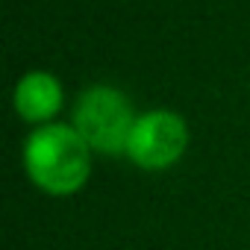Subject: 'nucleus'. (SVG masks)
Instances as JSON below:
<instances>
[{
  "label": "nucleus",
  "mask_w": 250,
  "mask_h": 250,
  "mask_svg": "<svg viewBox=\"0 0 250 250\" xmlns=\"http://www.w3.org/2000/svg\"><path fill=\"white\" fill-rule=\"evenodd\" d=\"M27 177L53 197H68L88 183L91 147L71 124H44L24 145Z\"/></svg>",
  "instance_id": "f257e3e1"
},
{
  "label": "nucleus",
  "mask_w": 250,
  "mask_h": 250,
  "mask_svg": "<svg viewBox=\"0 0 250 250\" xmlns=\"http://www.w3.org/2000/svg\"><path fill=\"white\" fill-rule=\"evenodd\" d=\"M136 112L127 94H121L112 85H91L80 94L74 109V130L83 142L106 156L127 153L130 133L136 127Z\"/></svg>",
  "instance_id": "f03ea898"
},
{
  "label": "nucleus",
  "mask_w": 250,
  "mask_h": 250,
  "mask_svg": "<svg viewBox=\"0 0 250 250\" xmlns=\"http://www.w3.org/2000/svg\"><path fill=\"white\" fill-rule=\"evenodd\" d=\"M188 147V127L171 109H153L139 115L127 142V156L145 171H165Z\"/></svg>",
  "instance_id": "7ed1b4c3"
},
{
  "label": "nucleus",
  "mask_w": 250,
  "mask_h": 250,
  "mask_svg": "<svg viewBox=\"0 0 250 250\" xmlns=\"http://www.w3.org/2000/svg\"><path fill=\"white\" fill-rule=\"evenodd\" d=\"M62 106V85L47 71H30L15 85V109L24 121L44 124Z\"/></svg>",
  "instance_id": "20e7f679"
}]
</instances>
